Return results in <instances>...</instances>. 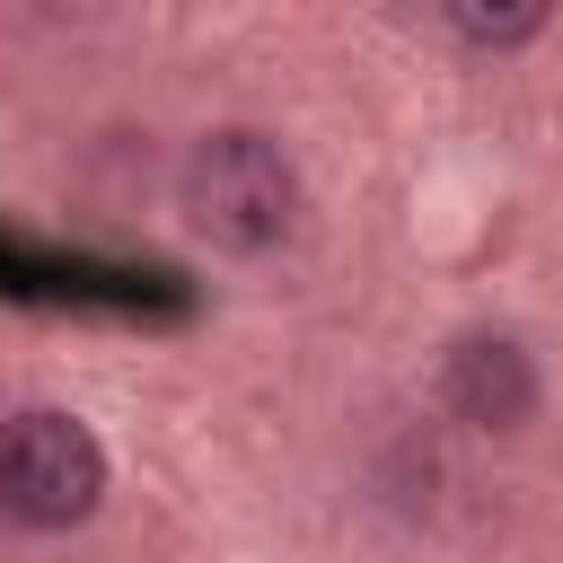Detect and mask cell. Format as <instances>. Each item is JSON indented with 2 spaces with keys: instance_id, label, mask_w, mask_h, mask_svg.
Segmentation results:
<instances>
[{
  "instance_id": "obj_1",
  "label": "cell",
  "mask_w": 563,
  "mask_h": 563,
  "mask_svg": "<svg viewBox=\"0 0 563 563\" xmlns=\"http://www.w3.org/2000/svg\"><path fill=\"white\" fill-rule=\"evenodd\" d=\"M176 202H185L194 238H211V246H229V255H264V246L290 238V220H299V176H290L282 141L229 123V132H202V141L185 150Z\"/></svg>"
},
{
  "instance_id": "obj_2",
  "label": "cell",
  "mask_w": 563,
  "mask_h": 563,
  "mask_svg": "<svg viewBox=\"0 0 563 563\" xmlns=\"http://www.w3.org/2000/svg\"><path fill=\"white\" fill-rule=\"evenodd\" d=\"M106 501V449L79 413L26 405L0 422V519L18 528H79Z\"/></svg>"
},
{
  "instance_id": "obj_3",
  "label": "cell",
  "mask_w": 563,
  "mask_h": 563,
  "mask_svg": "<svg viewBox=\"0 0 563 563\" xmlns=\"http://www.w3.org/2000/svg\"><path fill=\"white\" fill-rule=\"evenodd\" d=\"M440 396H449V413L475 422V431H519V422L537 413V361H528L510 334H466V343L449 352V369H440Z\"/></svg>"
},
{
  "instance_id": "obj_4",
  "label": "cell",
  "mask_w": 563,
  "mask_h": 563,
  "mask_svg": "<svg viewBox=\"0 0 563 563\" xmlns=\"http://www.w3.org/2000/svg\"><path fill=\"white\" fill-rule=\"evenodd\" d=\"M449 26L466 35V44H528V35H545V0H510V9H475V0H457L449 9Z\"/></svg>"
}]
</instances>
